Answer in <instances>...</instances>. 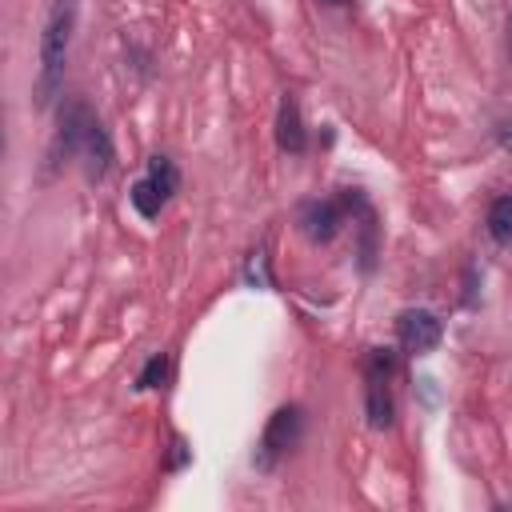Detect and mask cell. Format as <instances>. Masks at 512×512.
Instances as JSON below:
<instances>
[{
    "label": "cell",
    "instance_id": "cell-1",
    "mask_svg": "<svg viewBox=\"0 0 512 512\" xmlns=\"http://www.w3.org/2000/svg\"><path fill=\"white\" fill-rule=\"evenodd\" d=\"M76 32V0H48L44 28H40V68H36V108H48L60 88H64V68H68V48Z\"/></svg>",
    "mask_w": 512,
    "mask_h": 512
},
{
    "label": "cell",
    "instance_id": "cell-2",
    "mask_svg": "<svg viewBox=\"0 0 512 512\" xmlns=\"http://www.w3.org/2000/svg\"><path fill=\"white\" fill-rule=\"evenodd\" d=\"M180 188V168L172 156H148V168L144 176L128 188V204L144 216V220H156L164 212V204L176 196Z\"/></svg>",
    "mask_w": 512,
    "mask_h": 512
},
{
    "label": "cell",
    "instance_id": "cell-3",
    "mask_svg": "<svg viewBox=\"0 0 512 512\" xmlns=\"http://www.w3.org/2000/svg\"><path fill=\"white\" fill-rule=\"evenodd\" d=\"M364 412L372 428H388L392 424V372H396V356L392 348H368L364 352Z\"/></svg>",
    "mask_w": 512,
    "mask_h": 512
},
{
    "label": "cell",
    "instance_id": "cell-4",
    "mask_svg": "<svg viewBox=\"0 0 512 512\" xmlns=\"http://www.w3.org/2000/svg\"><path fill=\"white\" fill-rule=\"evenodd\" d=\"M96 120H100V116H96L84 100H76V96L60 104L56 132H52V144H48V172L60 168V164H68V160H80L84 140H88V132H92Z\"/></svg>",
    "mask_w": 512,
    "mask_h": 512
},
{
    "label": "cell",
    "instance_id": "cell-5",
    "mask_svg": "<svg viewBox=\"0 0 512 512\" xmlns=\"http://www.w3.org/2000/svg\"><path fill=\"white\" fill-rule=\"evenodd\" d=\"M300 432H304V412L296 408V404H284V408H276L272 416H268V424H264V436H260V444H256V468L260 472H272L276 468V460L280 456H288L296 444H300Z\"/></svg>",
    "mask_w": 512,
    "mask_h": 512
},
{
    "label": "cell",
    "instance_id": "cell-6",
    "mask_svg": "<svg viewBox=\"0 0 512 512\" xmlns=\"http://www.w3.org/2000/svg\"><path fill=\"white\" fill-rule=\"evenodd\" d=\"M440 336H444V324L428 308H404L396 316V340L408 356H428L440 344Z\"/></svg>",
    "mask_w": 512,
    "mask_h": 512
},
{
    "label": "cell",
    "instance_id": "cell-7",
    "mask_svg": "<svg viewBox=\"0 0 512 512\" xmlns=\"http://www.w3.org/2000/svg\"><path fill=\"white\" fill-rule=\"evenodd\" d=\"M348 208H352V196H340V200H308L304 208H300V216H296V224H300V232L312 240V244H328L340 228H344V216H348Z\"/></svg>",
    "mask_w": 512,
    "mask_h": 512
},
{
    "label": "cell",
    "instance_id": "cell-8",
    "mask_svg": "<svg viewBox=\"0 0 512 512\" xmlns=\"http://www.w3.org/2000/svg\"><path fill=\"white\" fill-rule=\"evenodd\" d=\"M112 160H116V152H112V136H108V128L96 120L92 132H88V140H84V152H80V164H84L88 184H100V180L108 176Z\"/></svg>",
    "mask_w": 512,
    "mask_h": 512
},
{
    "label": "cell",
    "instance_id": "cell-9",
    "mask_svg": "<svg viewBox=\"0 0 512 512\" xmlns=\"http://www.w3.org/2000/svg\"><path fill=\"white\" fill-rule=\"evenodd\" d=\"M276 144L288 156H300L308 148V132H304V120H300L296 96H284L280 100V112H276Z\"/></svg>",
    "mask_w": 512,
    "mask_h": 512
},
{
    "label": "cell",
    "instance_id": "cell-10",
    "mask_svg": "<svg viewBox=\"0 0 512 512\" xmlns=\"http://www.w3.org/2000/svg\"><path fill=\"white\" fill-rule=\"evenodd\" d=\"M484 228H488V236H492L500 248L512 244V192H504V196H496V200L488 204Z\"/></svg>",
    "mask_w": 512,
    "mask_h": 512
},
{
    "label": "cell",
    "instance_id": "cell-11",
    "mask_svg": "<svg viewBox=\"0 0 512 512\" xmlns=\"http://www.w3.org/2000/svg\"><path fill=\"white\" fill-rule=\"evenodd\" d=\"M164 380H168V352H152L148 364H144L140 376H136V388H140V392H148V388H164Z\"/></svg>",
    "mask_w": 512,
    "mask_h": 512
},
{
    "label": "cell",
    "instance_id": "cell-12",
    "mask_svg": "<svg viewBox=\"0 0 512 512\" xmlns=\"http://www.w3.org/2000/svg\"><path fill=\"white\" fill-rule=\"evenodd\" d=\"M244 280H248V284H260V288H268V284H272L264 248H260V252H252V260H248V268H244Z\"/></svg>",
    "mask_w": 512,
    "mask_h": 512
},
{
    "label": "cell",
    "instance_id": "cell-13",
    "mask_svg": "<svg viewBox=\"0 0 512 512\" xmlns=\"http://www.w3.org/2000/svg\"><path fill=\"white\" fill-rule=\"evenodd\" d=\"M500 144H504V148H508V152H512V120H508V124H504V128H500Z\"/></svg>",
    "mask_w": 512,
    "mask_h": 512
},
{
    "label": "cell",
    "instance_id": "cell-14",
    "mask_svg": "<svg viewBox=\"0 0 512 512\" xmlns=\"http://www.w3.org/2000/svg\"><path fill=\"white\" fill-rule=\"evenodd\" d=\"M328 4H344V0H328Z\"/></svg>",
    "mask_w": 512,
    "mask_h": 512
}]
</instances>
